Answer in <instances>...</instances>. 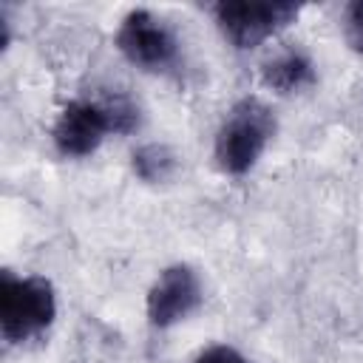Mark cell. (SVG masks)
I'll list each match as a JSON object with an SVG mask.
<instances>
[{
  "label": "cell",
  "instance_id": "30bf717a",
  "mask_svg": "<svg viewBox=\"0 0 363 363\" xmlns=\"http://www.w3.org/2000/svg\"><path fill=\"white\" fill-rule=\"evenodd\" d=\"M193 363H247V357L233 346H210Z\"/></svg>",
  "mask_w": 363,
  "mask_h": 363
},
{
  "label": "cell",
  "instance_id": "ba28073f",
  "mask_svg": "<svg viewBox=\"0 0 363 363\" xmlns=\"http://www.w3.org/2000/svg\"><path fill=\"white\" fill-rule=\"evenodd\" d=\"M133 170L142 182H164L176 170V156L167 145H142L133 153Z\"/></svg>",
  "mask_w": 363,
  "mask_h": 363
},
{
  "label": "cell",
  "instance_id": "5b68a950",
  "mask_svg": "<svg viewBox=\"0 0 363 363\" xmlns=\"http://www.w3.org/2000/svg\"><path fill=\"white\" fill-rule=\"evenodd\" d=\"M111 130V113L102 99H74L57 116L51 136L62 156H88Z\"/></svg>",
  "mask_w": 363,
  "mask_h": 363
},
{
  "label": "cell",
  "instance_id": "7a4b0ae2",
  "mask_svg": "<svg viewBox=\"0 0 363 363\" xmlns=\"http://www.w3.org/2000/svg\"><path fill=\"white\" fill-rule=\"evenodd\" d=\"M272 133L275 119L264 102L252 96L235 102L216 133V164L230 176L247 173L261 159Z\"/></svg>",
  "mask_w": 363,
  "mask_h": 363
},
{
  "label": "cell",
  "instance_id": "277c9868",
  "mask_svg": "<svg viewBox=\"0 0 363 363\" xmlns=\"http://www.w3.org/2000/svg\"><path fill=\"white\" fill-rule=\"evenodd\" d=\"M116 48L133 65L145 71H164L179 57V43L173 31L147 9H133L122 17L116 31Z\"/></svg>",
  "mask_w": 363,
  "mask_h": 363
},
{
  "label": "cell",
  "instance_id": "52a82bcc",
  "mask_svg": "<svg viewBox=\"0 0 363 363\" xmlns=\"http://www.w3.org/2000/svg\"><path fill=\"white\" fill-rule=\"evenodd\" d=\"M261 79L267 88L278 94H295L315 82V68L306 54L301 51H281L278 57L267 60L261 68Z\"/></svg>",
  "mask_w": 363,
  "mask_h": 363
},
{
  "label": "cell",
  "instance_id": "6da1fadb",
  "mask_svg": "<svg viewBox=\"0 0 363 363\" xmlns=\"http://www.w3.org/2000/svg\"><path fill=\"white\" fill-rule=\"evenodd\" d=\"M57 298L51 281L40 275L0 272V335L6 343H23L51 326Z\"/></svg>",
  "mask_w": 363,
  "mask_h": 363
},
{
  "label": "cell",
  "instance_id": "8992f818",
  "mask_svg": "<svg viewBox=\"0 0 363 363\" xmlns=\"http://www.w3.org/2000/svg\"><path fill=\"white\" fill-rule=\"evenodd\" d=\"M201 301L199 275L187 264H173L159 272L147 292V318L153 326H170L184 320Z\"/></svg>",
  "mask_w": 363,
  "mask_h": 363
},
{
  "label": "cell",
  "instance_id": "9c48e42d",
  "mask_svg": "<svg viewBox=\"0 0 363 363\" xmlns=\"http://www.w3.org/2000/svg\"><path fill=\"white\" fill-rule=\"evenodd\" d=\"M343 37L352 51L363 54V0H354L343 11Z\"/></svg>",
  "mask_w": 363,
  "mask_h": 363
},
{
  "label": "cell",
  "instance_id": "3957f363",
  "mask_svg": "<svg viewBox=\"0 0 363 363\" xmlns=\"http://www.w3.org/2000/svg\"><path fill=\"white\" fill-rule=\"evenodd\" d=\"M221 34L235 48H255L298 17V6L286 0H221L213 6Z\"/></svg>",
  "mask_w": 363,
  "mask_h": 363
}]
</instances>
